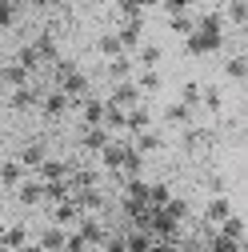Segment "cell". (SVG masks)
<instances>
[{
	"instance_id": "cell-1",
	"label": "cell",
	"mask_w": 248,
	"mask_h": 252,
	"mask_svg": "<svg viewBox=\"0 0 248 252\" xmlns=\"http://www.w3.org/2000/svg\"><path fill=\"white\" fill-rule=\"evenodd\" d=\"M224 44V32H204V28H192L184 36V52L188 56H208V52H220Z\"/></svg>"
},
{
	"instance_id": "cell-2",
	"label": "cell",
	"mask_w": 248,
	"mask_h": 252,
	"mask_svg": "<svg viewBox=\"0 0 248 252\" xmlns=\"http://www.w3.org/2000/svg\"><path fill=\"white\" fill-rule=\"evenodd\" d=\"M212 140H216V132L204 128V124H188V128H180L184 152H204V148H212Z\"/></svg>"
},
{
	"instance_id": "cell-3",
	"label": "cell",
	"mask_w": 248,
	"mask_h": 252,
	"mask_svg": "<svg viewBox=\"0 0 248 252\" xmlns=\"http://www.w3.org/2000/svg\"><path fill=\"white\" fill-rule=\"evenodd\" d=\"M112 32H116V40H120L124 52H136V44L144 40V16L140 20H116Z\"/></svg>"
},
{
	"instance_id": "cell-4",
	"label": "cell",
	"mask_w": 248,
	"mask_h": 252,
	"mask_svg": "<svg viewBox=\"0 0 248 252\" xmlns=\"http://www.w3.org/2000/svg\"><path fill=\"white\" fill-rule=\"evenodd\" d=\"M144 96H140V88L132 84V80H116L112 84V92H108V104L112 108H124V112H128V108H136Z\"/></svg>"
},
{
	"instance_id": "cell-5",
	"label": "cell",
	"mask_w": 248,
	"mask_h": 252,
	"mask_svg": "<svg viewBox=\"0 0 248 252\" xmlns=\"http://www.w3.org/2000/svg\"><path fill=\"white\" fill-rule=\"evenodd\" d=\"M236 208H232V200L224 196V192H212V200L204 204V228H216L220 220H228Z\"/></svg>"
},
{
	"instance_id": "cell-6",
	"label": "cell",
	"mask_w": 248,
	"mask_h": 252,
	"mask_svg": "<svg viewBox=\"0 0 248 252\" xmlns=\"http://www.w3.org/2000/svg\"><path fill=\"white\" fill-rule=\"evenodd\" d=\"M48 208H52V224H60V228H76V220L84 216V212H80V204H76L72 196L56 200V204H48Z\"/></svg>"
},
{
	"instance_id": "cell-7",
	"label": "cell",
	"mask_w": 248,
	"mask_h": 252,
	"mask_svg": "<svg viewBox=\"0 0 248 252\" xmlns=\"http://www.w3.org/2000/svg\"><path fill=\"white\" fill-rule=\"evenodd\" d=\"M12 192H16V200H20V204H28V208L44 204V184H40V180H36L32 172H28V176H24V180H20L16 188H12Z\"/></svg>"
},
{
	"instance_id": "cell-8",
	"label": "cell",
	"mask_w": 248,
	"mask_h": 252,
	"mask_svg": "<svg viewBox=\"0 0 248 252\" xmlns=\"http://www.w3.org/2000/svg\"><path fill=\"white\" fill-rule=\"evenodd\" d=\"M44 116H64L68 108H72V100L64 96V92H60V88H44L40 92V104H36Z\"/></svg>"
},
{
	"instance_id": "cell-9",
	"label": "cell",
	"mask_w": 248,
	"mask_h": 252,
	"mask_svg": "<svg viewBox=\"0 0 248 252\" xmlns=\"http://www.w3.org/2000/svg\"><path fill=\"white\" fill-rule=\"evenodd\" d=\"M144 128H152V112H148V104L140 100L136 108L124 112V136H136V132H144Z\"/></svg>"
},
{
	"instance_id": "cell-10",
	"label": "cell",
	"mask_w": 248,
	"mask_h": 252,
	"mask_svg": "<svg viewBox=\"0 0 248 252\" xmlns=\"http://www.w3.org/2000/svg\"><path fill=\"white\" fill-rule=\"evenodd\" d=\"M76 108H80V124H84V128L104 124V100H100V96H92V92H88L84 100H76Z\"/></svg>"
},
{
	"instance_id": "cell-11",
	"label": "cell",
	"mask_w": 248,
	"mask_h": 252,
	"mask_svg": "<svg viewBox=\"0 0 248 252\" xmlns=\"http://www.w3.org/2000/svg\"><path fill=\"white\" fill-rule=\"evenodd\" d=\"M128 144L140 152V156H152V152H160L164 148V136L156 132V128H144V132H136V136H128Z\"/></svg>"
},
{
	"instance_id": "cell-12",
	"label": "cell",
	"mask_w": 248,
	"mask_h": 252,
	"mask_svg": "<svg viewBox=\"0 0 248 252\" xmlns=\"http://www.w3.org/2000/svg\"><path fill=\"white\" fill-rule=\"evenodd\" d=\"M44 156H48V148H44L40 140H32V144H24V148H20L16 160H20V168H24V172H36V168L44 164Z\"/></svg>"
},
{
	"instance_id": "cell-13",
	"label": "cell",
	"mask_w": 248,
	"mask_h": 252,
	"mask_svg": "<svg viewBox=\"0 0 248 252\" xmlns=\"http://www.w3.org/2000/svg\"><path fill=\"white\" fill-rule=\"evenodd\" d=\"M192 120H196V112H192L188 104H180V100H172V104L164 108V124H168V128H188Z\"/></svg>"
},
{
	"instance_id": "cell-14",
	"label": "cell",
	"mask_w": 248,
	"mask_h": 252,
	"mask_svg": "<svg viewBox=\"0 0 248 252\" xmlns=\"http://www.w3.org/2000/svg\"><path fill=\"white\" fill-rule=\"evenodd\" d=\"M132 72H136L132 52H120V56L108 60V76H112V84H116V80H132Z\"/></svg>"
},
{
	"instance_id": "cell-15",
	"label": "cell",
	"mask_w": 248,
	"mask_h": 252,
	"mask_svg": "<svg viewBox=\"0 0 248 252\" xmlns=\"http://www.w3.org/2000/svg\"><path fill=\"white\" fill-rule=\"evenodd\" d=\"M160 44H152V40H140L136 44V52H132V60H136V68H156L160 64Z\"/></svg>"
},
{
	"instance_id": "cell-16",
	"label": "cell",
	"mask_w": 248,
	"mask_h": 252,
	"mask_svg": "<svg viewBox=\"0 0 248 252\" xmlns=\"http://www.w3.org/2000/svg\"><path fill=\"white\" fill-rule=\"evenodd\" d=\"M108 140H112V132L104 128V124H92V128H84V132H80V144H84L88 152H100Z\"/></svg>"
},
{
	"instance_id": "cell-17",
	"label": "cell",
	"mask_w": 248,
	"mask_h": 252,
	"mask_svg": "<svg viewBox=\"0 0 248 252\" xmlns=\"http://www.w3.org/2000/svg\"><path fill=\"white\" fill-rule=\"evenodd\" d=\"M132 84L140 88V96H152V92H160V72L156 68H136L132 72Z\"/></svg>"
},
{
	"instance_id": "cell-18",
	"label": "cell",
	"mask_w": 248,
	"mask_h": 252,
	"mask_svg": "<svg viewBox=\"0 0 248 252\" xmlns=\"http://www.w3.org/2000/svg\"><path fill=\"white\" fill-rule=\"evenodd\" d=\"M64 236H68V228H60V224H48L44 232H40V248L44 252H64Z\"/></svg>"
},
{
	"instance_id": "cell-19",
	"label": "cell",
	"mask_w": 248,
	"mask_h": 252,
	"mask_svg": "<svg viewBox=\"0 0 248 252\" xmlns=\"http://www.w3.org/2000/svg\"><path fill=\"white\" fill-rule=\"evenodd\" d=\"M24 176H28V172L20 168V160H4V164H0V188H4V192H12Z\"/></svg>"
},
{
	"instance_id": "cell-20",
	"label": "cell",
	"mask_w": 248,
	"mask_h": 252,
	"mask_svg": "<svg viewBox=\"0 0 248 252\" xmlns=\"http://www.w3.org/2000/svg\"><path fill=\"white\" fill-rule=\"evenodd\" d=\"M200 108H208V112L220 116L224 112V92L216 88V84H200Z\"/></svg>"
},
{
	"instance_id": "cell-21",
	"label": "cell",
	"mask_w": 248,
	"mask_h": 252,
	"mask_svg": "<svg viewBox=\"0 0 248 252\" xmlns=\"http://www.w3.org/2000/svg\"><path fill=\"white\" fill-rule=\"evenodd\" d=\"M192 28H196V16H192V12H168V32H172V36L184 40Z\"/></svg>"
},
{
	"instance_id": "cell-22",
	"label": "cell",
	"mask_w": 248,
	"mask_h": 252,
	"mask_svg": "<svg viewBox=\"0 0 248 252\" xmlns=\"http://www.w3.org/2000/svg\"><path fill=\"white\" fill-rule=\"evenodd\" d=\"M216 232L228 236L232 244H244V220H240V212H232L228 220H220V224H216Z\"/></svg>"
},
{
	"instance_id": "cell-23",
	"label": "cell",
	"mask_w": 248,
	"mask_h": 252,
	"mask_svg": "<svg viewBox=\"0 0 248 252\" xmlns=\"http://www.w3.org/2000/svg\"><path fill=\"white\" fill-rule=\"evenodd\" d=\"M24 244H28V228H24V224H8L4 236H0V248H8V252L24 248Z\"/></svg>"
},
{
	"instance_id": "cell-24",
	"label": "cell",
	"mask_w": 248,
	"mask_h": 252,
	"mask_svg": "<svg viewBox=\"0 0 248 252\" xmlns=\"http://www.w3.org/2000/svg\"><path fill=\"white\" fill-rule=\"evenodd\" d=\"M0 80H4V84H12V88H20V84H28V80H32V72H28V68H20L16 60H12L8 68H0Z\"/></svg>"
},
{
	"instance_id": "cell-25",
	"label": "cell",
	"mask_w": 248,
	"mask_h": 252,
	"mask_svg": "<svg viewBox=\"0 0 248 252\" xmlns=\"http://www.w3.org/2000/svg\"><path fill=\"white\" fill-rule=\"evenodd\" d=\"M220 16H224L228 24H236V28H240V24L248 20V4H244V0H228V4H224V12H220Z\"/></svg>"
},
{
	"instance_id": "cell-26",
	"label": "cell",
	"mask_w": 248,
	"mask_h": 252,
	"mask_svg": "<svg viewBox=\"0 0 248 252\" xmlns=\"http://www.w3.org/2000/svg\"><path fill=\"white\" fill-rule=\"evenodd\" d=\"M180 104H188L192 112L200 108V80H184L180 84Z\"/></svg>"
},
{
	"instance_id": "cell-27",
	"label": "cell",
	"mask_w": 248,
	"mask_h": 252,
	"mask_svg": "<svg viewBox=\"0 0 248 252\" xmlns=\"http://www.w3.org/2000/svg\"><path fill=\"white\" fill-rule=\"evenodd\" d=\"M140 16H148L140 0H116V20H140Z\"/></svg>"
},
{
	"instance_id": "cell-28",
	"label": "cell",
	"mask_w": 248,
	"mask_h": 252,
	"mask_svg": "<svg viewBox=\"0 0 248 252\" xmlns=\"http://www.w3.org/2000/svg\"><path fill=\"white\" fill-rule=\"evenodd\" d=\"M168 196H172V192H168V184H160V180H148V196H144V200H148V208H160Z\"/></svg>"
},
{
	"instance_id": "cell-29",
	"label": "cell",
	"mask_w": 248,
	"mask_h": 252,
	"mask_svg": "<svg viewBox=\"0 0 248 252\" xmlns=\"http://www.w3.org/2000/svg\"><path fill=\"white\" fill-rule=\"evenodd\" d=\"M96 48H100V56L104 60H112V56H120L124 48H120V40H116V32H104L100 40H96Z\"/></svg>"
},
{
	"instance_id": "cell-30",
	"label": "cell",
	"mask_w": 248,
	"mask_h": 252,
	"mask_svg": "<svg viewBox=\"0 0 248 252\" xmlns=\"http://www.w3.org/2000/svg\"><path fill=\"white\" fill-rule=\"evenodd\" d=\"M244 68H248V60H244V52H236V56H228L224 76H228V80H244Z\"/></svg>"
},
{
	"instance_id": "cell-31",
	"label": "cell",
	"mask_w": 248,
	"mask_h": 252,
	"mask_svg": "<svg viewBox=\"0 0 248 252\" xmlns=\"http://www.w3.org/2000/svg\"><path fill=\"white\" fill-rule=\"evenodd\" d=\"M160 8H164V12H192L196 0H160Z\"/></svg>"
},
{
	"instance_id": "cell-32",
	"label": "cell",
	"mask_w": 248,
	"mask_h": 252,
	"mask_svg": "<svg viewBox=\"0 0 248 252\" xmlns=\"http://www.w3.org/2000/svg\"><path fill=\"white\" fill-rule=\"evenodd\" d=\"M16 20V4H12V0H0V28H8Z\"/></svg>"
},
{
	"instance_id": "cell-33",
	"label": "cell",
	"mask_w": 248,
	"mask_h": 252,
	"mask_svg": "<svg viewBox=\"0 0 248 252\" xmlns=\"http://www.w3.org/2000/svg\"><path fill=\"white\" fill-rule=\"evenodd\" d=\"M104 252H128V244H124V236H104V244H100Z\"/></svg>"
},
{
	"instance_id": "cell-34",
	"label": "cell",
	"mask_w": 248,
	"mask_h": 252,
	"mask_svg": "<svg viewBox=\"0 0 248 252\" xmlns=\"http://www.w3.org/2000/svg\"><path fill=\"white\" fill-rule=\"evenodd\" d=\"M140 8L148 12V8H160V0H140Z\"/></svg>"
},
{
	"instance_id": "cell-35",
	"label": "cell",
	"mask_w": 248,
	"mask_h": 252,
	"mask_svg": "<svg viewBox=\"0 0 248 252\" xmlns=\"http://www.w3.org/2000/svg\"><path fill=\"white\" fill-rule=\"evenodd\" d=\"M32 4H36V8H48V4H56V0H32Z\"/></svg>"
},
{
	"instance_id": "cell-36",
	"label": "cell",
	"mask_w": 248,
	"mask_h": 252,
	"mask_svg": "<svg viewBox=\"0 0 248 252\" xmlns=\"http://www.w3.org/2000/svg\"><path fill=\"white\" fill-rule=\"evenodd\" d=\"M84 252H104V248H100V244H92V248H84Z\"/></svg>"
},
{
	"instance_id": "cell-37",
	"label": "cell",
	"mask_w": 248,
	"mask_h": 252,
	"mask_svg": "<svg viewBox=\"0 0 248 252\" xmlns=\"http://www.w3.org/2000/svg\"><path fill=\"white\" fill-rule=\"evenodd\" d=\"M4 228H8V224H4V220H0V236H4Z\"/></svg>"
},
{
	"instance_id": "cell-38",
	"label": "cell",
	"mask_w": 248,
	"mask_h": 252,
	"mask_svg": "<svg viewBox=\"0 0 248 252\" xmlns=\"http://www.w3.org/2000/svg\"><path fill=\"white\" fill-rule=\"evenodd\" d=\"M0 196H4V188H0Z\"/></svg>"
}]
</instances>
